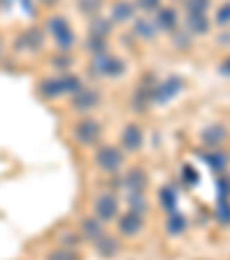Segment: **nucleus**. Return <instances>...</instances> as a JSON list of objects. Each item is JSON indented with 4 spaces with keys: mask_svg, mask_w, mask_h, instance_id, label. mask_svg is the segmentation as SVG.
Returning <instances> with one entry per match:
<instances>
[{
    "mask_svg": "<svg viewBox=\"0 0 230 260\" xmlns=\"http://www.w3.org/2000/svg\"><path fill=\"white\" fill-rule=\"evenodd\" d=\"M92 161H94V166H97V171L106 173V175H118V173L124 168V152L118 145L104 143V145L94 147Z\"/></svg>",
    "mask_w": 230,
    "mask_h": 260,
    "instance_id": "obj_4",
    "label": "nucleus"
},
{
    "mask_svg": "<svg viewBox=\"0 0 230 260\" xmlns=\"http://www.w3.org/2000/svg\"><path fill=\"white\" fill-rule=\"evenodd\" d=\"M44 40H46V35L42 28H37V25H30L28 30H23V32L19 35V42H16V46L23 51H40L42 46H44Z\"/></svg>",
    "mask_w": 230,
    "mask_h": 260,
    "instance_id": "obj_16",
    "label": "nucleus"
},
{
    "mask_svg": "<svg viewBox=\"0 0 230 260\" xmlns=\"http://www.w3.org/2000/svg\"><path fill=\"white\" fill-rule=\"evenodd\" d=\"M143 145H145V132H143L141 124L138 122L124 124L122 132H120V150L124 154H136L143 150Z\"/></svg>",
    "mask_w": 230,
    "mask_h": 260,
    "instance_id": "obj_8",
    "label": "nucleus"
},
{
    "mask_svg": "<svg viewBox=\"0 0 230 260\" xmlns=\"http://www.w3.org/2000/svg\"><path fill=\"white\" fill-rule=\"evenodd\" d=\"M228 157H230V152H228Z\"/></svg>",
    "mask_w": 230,
    "mask_h": 260,
    "instance_id": "obj_42",
    "label": "nucleus"
},
{
    "mask_svg": "<svg viewBox=\"0 0 230 260\" xmlns=\"http://www.w3.org/2000/svg\"><path fill=\"white\" fill-rule=\"evenodd\" d=\"M120 187L127 193H145L150 187V175L143 166H132L122 173L120 177Z\"/></svg>",
    "mask_w": 230,
    "mask_h": 260,
    "instance_id": "obj_9",
    "label": "nucleus"
},
{
    "mask_svg": "<svg viewBox=\"0 0 230 260\" xmlns=\"http://www.w3.org/2000/svg\"><path fill=\"white\" fill-rule=\"evenodd\" d=\"M83 242V237L79 235V231H64L62 235H60V246L62 249H72V251H76V246Z\"/></svg>",
    "mask_w": 230,
    "mask_h": 260,
    "instance_id": "obj_29",
    "label": "nucleus"
},
{
    "mask_svg": "<svg viewBox=\"0 0 230 260\" xmlns=\"http://www.w3.org/2000/svg\"><path fill=\"white\" fill-rule=\"evenodd\" d=\"M69 134H72L74 143L79 147H97L99 141H102L104 124L97 118H92V115H83V118H79L72 124Z\"/></svg>",
    "mask_w": 230,
    "mask_h": 260,
    "instance_id": "obj_3",
    "label": "nucleus"
},
{
    "mask_svg": "<svg viewBox=\"0 0 230 260\" xmlns=\"http://www.w3.org/2000/svg\"><path fill=\"white\" fill-rule=\"evenodd\" d=\"M88 74L92 76V79H111V81L113 79H122L124 74H127V62H124V58L113 55L111 51H108V53L90 58Z\"/></svg>",
    "mask_w": 230,
    "mask_h": 260,
    "instance_id": "obj_2",
    "label": "nucleus"
},
{
    "mask_svg": "<svg viewBox=\"0 0 230 260\" xmlns=\"http://www.w3.org/2000/svg\"><path fill=\"white\" fill-rule=\"evenodd\" d=\"M201 159L205 161V166L210 168L212 173H216V175H223V173H228V166H230V157L225 150H203L201 152Z\"/></svg>",
    "mask_w": 230,
    "mask_h": 260,
    "instance_id": "obj_15",
    "label": "nucleus"
},
{
    "mask_svg": "<svg viewBox=\"0 0 230 260\" xmlns=\"http://www.w3.org/2000/svg\"><path fill=\"white\" fill-rule=\"evenodd\" d=\"M182 90H184V79H182L180 74H171L163 81H157V85L152 88V104L166 106L173 99L180 97Z\"/></svg>",
    "mask_w": 230,
    "mask_h": 260,
    "instance_id": "obj_6",
    "label": "nucleus"
},
{
    "mask_svg": "<svg viewBox=\"0 0 230 260\" xmlns=\"http://www.w3.org/2000/svg\"><path fill=\"white\" fill-rule=\"evenodd\" d=\"M46 32L51 35V40L55 42L60 51H72L76 44V32H74L69 19L62 14H51L46 19Z\"/></svg>",
    "mask_w": 230,
    "mask_h": 260,
    "instance_id": "obj_5",
    "label": "nucleus"
},
{
    "mask_svg": "<svg viewBox=\"0 0 230 260\" xmlns=\"http://www.w3.org/2000/svg\"><path fill=\"white\" fill-rule=\"evenodd\" d=\"M113 32V21L106 19V16H94L88 23V35L90 37H104L108 40V35Z\"/></svg>",
    "mask_w": 230,
    "mask_h": 260,
    "instance_id": "obj_23",
    "label": "nucleus"
},
{
    "mask_svg": "<svg viewBox=\"0 0 230 260\" xmlns=\"http://www.w3.org/2000/svg\"><path fill=\"white\" fill-rule=\"evenodd\" d=\"M83 88V81L72 72H60L55 76H46L37 83V94L46 102H55L62 97H72L74 92H79Z\"/></svg>",
    "mask_w": 230,
    "mask_h": 260,
    "instance_id": "obj_1",
    "label": "nucleus"
},
{
    "mask_svg": "<svg viewBox=\"0 0 230 260\" xmlns=\"http://www.w3.org/2000/svg\"><path fill=\"white\" fill-rule=\"evenodd\" d=\"M120 214V201L115 193H97L92 201V216H97L102 223H111V221H115Z\"/></svg>",
    "mask_w": 230,
    "mask_h": 260,
    "instance_id": "obj_7",
    "label": "nucleus"
},
{
    "mask_svg": "<svg viewBox=\"0 0 230 260\" xmlns=\"http://www.w3.org/2000/svg\"><path fill=\"white\" fill-rule=\"evenodd\" d=\"M115 228L122 237H136L145 231V216L136 214V212H120L115 219Z\"/></svg>",
    "mask_w": 230,
    "mask_h": 260,
    "instance_id": "obj_11",
    "label": "nucleus"
},
{
    "mask_svg": "<svg viewBox=\"0 0 230 260\" xmlns=\"http://www.w3.org/2000/svg\"><path fill=\"white\" fill-rule=\"evenodd\" d=\"M173 3H182V5H184V0H173Z\"/></svg>",
    "mask_w": 230,
    "mask_h": 260,
    "instance_id": "obj_41",
    "label": "nucleus"
},
{
    "mask_svg": "<svg viewBox=\"0 0 230 260\" xmlns=\"http://www.w3.org/2000/svg\"><path fill=\"white\" fill-rule=\"evenodd\" d=\"M102 104V92H99L97 88H81L79 92H74L72 97H69V106L76 111V113H90V111H94V108Z\"/></svg>",
    "mask_w": 230,
    "mask_h": 260,
    "instance_id": "obj_10",
    "label": "nucleus"
},
{
    "mask_svg": "<svg viewBox=\"0 0 230 260\" xmlns=\"http://www.w3.org/2000/svg\"><path fill=\"white\" fill-rule=\"evenodd\" d=\"M186 228H189V221H186V216L182 214V212H173V214L166 216V233L171 237L184 235Z\"/></svg>",
    "mask_w": 230,
    "mask_h": 260,
    "instance_id": "obj_22",
    "label": "nucleus"
},
{
    "mask_svg": "<svg viewBox=\"0 0 230 260\" xmlns=\"http://www.w3.org/2000/svg\"><path fill=\"white\" fill-rule=\"evenodd\" d=\"M132 32H134V37H138L141 42H147V44H150V42L157 40L159 30L150 16H136V19L132 21Z\"/></svg>",
    "mask_w": 230,
    "mask_h": 260,
    "instance_id": "obj_17",
    "label": "nucleus"
},
{
    "mask_svg": "<svg viewBox=\"0 0 230 260\" xmlns=\"http://www.w3.org/2000/svg\"><path fill=\"white\" fill-rule=\"evenodd\" d=\"M216 219L221 226H230V201L228 198H219L216 203Z\"/></svg>",
    "mask_w": 230,
    "mask_h": 260,
    "instance_id": "obj_33",
    "label": "nucleus"
},
{
    "mask_svg": "<svg viewBox=\"0 0 230 260\" xmlns=\"http://www.w3.org/2000/svg\"><path fill=\"white\" fill-rule=\"evenodd\" d=\"M225 141H228V127L221 122L210 124L201 132V143L205 150H219V147H223Z\"/></svg>",
    "mask_w": 230,
    "mask_h": 260,
    "instance_id": "obj_12",
    "label": "nucleus"
},
{
    "mask_svg": "<svg viewBox=\"0 0 230 260\" xmlns=\"http://www.w3.org/2000/svg\"><path fill=\"white\" fill-rule=\"evenodd\" d=\"M51 64H55V67H60V69H67L74 64V60H72V55H55V58L51 60Z\"/></svg>",
    "mask_w": 230,
    "mask_h": 260,
    "instance_id": "obj_36",
    "label": "nucleus"
},
{
    "mask_svg": "<svg viewBox=\"0 0 230 260\" xmlns=\"http://www.w3.org/2000/svg\"><path fill=\"white\" fill-rule=\"evenodd\" d=\"M180 177H182V182H184L186 187H196L198 182H201V175H198V171L191 166V164H184V166H182Z\"/></svg>",
    "mask_w": 230,
    "mask_h": 260,
    "instance_id": "obj_32",
    "label": "nucleus"
},
{
    "mask_svg": "<svg viewBox=\"0 0 230 260\" xmlns=\"http://www.w3.org/2000/svg\"><path fill=\"white\" fill-rule=\"evenodd\" d=\"M134 7L138 12H143V16H150V14H157V10L163 5L161 0H132Z\"/></svg>",
    "mask_w": 230,
    "mask_h": 260,
    "instance_id": "obj_28",
    "label": "nucleus"
},
{
    "mask_svg": "<svg viewBox=\"0 0 230 260\" xmlns=\"http://www.w3.org/2000/svg\"><path fill=\"white\" fill-rule=\"evenodd\" d=\"M219 74H221V76H228V79H230V55L219 62Z\"/></svg>",
    "mask_w": 230,
    "mask_h": 260,
    "instance_id": "obj_37",
    "label": "nucleus"
},
{
    "mask_svg": "<svg viewBox=\"0 0 230 260\" xmlns=\"http://www.w3.org/2000/svg\"><path fill=\"white\" fill-rule=\"evenodd\" d=\"M159 198V205H161V210L166 212V214H173V212H177V189L173 187V184H163L161 189H159L157 193Z\"/></svg>",
    "mask_w": 230,
    "mask_h": 260,
    "instance_id": "obj_21",
    "label": "nucleus"
},
{
    "mask_svg": "<svg viewBox=\"0 0 230 260\" xmlns=\"http://www.w3.org/2000/svg\"><path fill=\"white\" fill-rule=\"evenodd\" d=\"M79 235L83 237V242H90V244H94V242L99 240V237L106 235V223H102V221L97 219V216H83V219L79 221Z\"/></svg>",
    "mask_w": 230,
    "mask_h": 260,
    "instance_id": "obj_14",
    "label": "nucleus"
},
{
    "mask_svg": "<svg viewBox=\"0 0 230 260\" xmlns=\"http://www.w3.org/2000/svg\"><path fill=\"white\" fill-rule=\"evenodd\" d=\"M5 58V40H3V35H0V60Z\"/></svg>",
    "mask_w": 230,
    "mask_h": 260,
    "instance_id": "obj_40",
    "label": "nucleus"
},
{
    "mask_svg": "<svg viewBox=\"0 0 230 260\" xmlns=\"http://www.w3.org/2000/svg\"><path fill=\"white\" fill-rule=\"evenodd\" d=\"M79 10L83 12L85 16L94 19V16L99 14V10H102V0H79Z\"/></svg>",
    "mask_w": 230,
    "mask_h": 260,
    "instance_id": "obj_34",
    "label": "nucleus"
},
{
    "mask_svg": "<svg viewBox=\"0 0 230 260\" xmlns=\"http://www.w3.org/2000/svg\"><path fill=\"white\" fill-rule=\"evenodd\" d=\"M212 23L219 25V28H230V0L228 3H221V5L216 7L214 21H212Z\"/></svg>",
    "mask_w": 230,
    "mask_h": 260,
    "instance_id": "obj_27",
    "label": "nucleus"
},
{
    "mask_svg": "<svg viewBox=\"0 0 230 260\" xmlns=\"http://www.w3.org/2000/svg\"><path fill=\"white\" fill-rule=\"evenodd\" d=\"M212 7V0H184L186 16H207Z\"/></svg>",
    "mask_w": 230,
    "mask_h": 260,
    "instance_id": "obj_25",
    "label": "nucleus"
},
{
    "mask_svg": "<svg viewBox=\"0 0 230 260\" xmlns=\"http://www.w3.org/2000/svg\"><path fill=\"white\" fill-rule=\"evenodd\" d=\"M152 21H154L159 32H175V30L180 28V12L173 5H161Z\"/></svg>",
    "mask_w": 230,
    "mask_h": 260,
    "instance_id": "obj_13",
    "label": "nucleus"
},
{
    "mask_svg": "<svg viewBox=\"0 0 230 260\" xmlns=\"http://www.w3.org/2000/svg\"><path fill=\"white\" fill-rule=\"evenodd\" d=\"M171 35H173V46H175V49H180V51H186L191 44H193V37H191L186 30L177 28L175 32H171Z\"/></svg>",
    "mask_w": 230,
    "mask_h": 260,
    "instance_id": "obj_31",
    "label": "nucleus"
},
{
    "mask_svg": "<svg viewBox=\"0 0 230 260\" xmlns=\"http://www.w3.org/2000/svg\"><path fill=\"white\" fill-rule=\"evenodd\" d=\"M184 30L191 37H203L212 30V19H207V16H186Z\"/></svg>",
    "mask_w": 230,
    "mask_h": 260,
    "instance_id": "obj_20",
    "label": "nucleus"
},
{
    "mask_svg": "<svg viewBox=\"0 0 230 260\" xmlns=\"http://www.w3.org/2000/svg\"><path fill=\"white\" fill-rule=\"evenodd\" d=\"M230 44V32L225 30V32L219 35V40H216V46H228Z\"/></svg>",
    "mask_w": 230,
    "mask_h": 260,
    "instance_id": "obj_38",
    "label": "nucleus"
},
{
    "mask_svg": "<svg viewBox=\"0 0 230 260\" xmlns=\"http://www.w3.org/2000/svg\"><path fill=\"white\" fill-rule=\"evenodd\" d=\"M108 19L115 23H132L136 19V7H134L132 0H115L111 5V16Z\"/></svg>",
    "mask_w": 230,
    "mask_h": 260,
    "instance_id": "obj_18",
    "label": "nucleus"
},
{
    "mask_svg": "<svg viewBox=\"0 0 230 260\" xmlns=\"http://www.w3.org/2000/svg\"><path fill=\"white\" fill-rule=\"evenodd\" d=\"M40 3H42L44 7H53V5H58L60 0H40Z\"/></svg>",
    "mask_w": 230,
    "mask_h": 260,
    "instance_id": "obj_39",
    "label": "nucleus"
},
{
    "mask_svg": "<svg viewBox=\"0 0 230 260\" xmlns=\"http://www.w3.org/2000/svg\"><path fill=\"white\" fill-rule=\"evenodd\" d=\"M85 51H88L90 55H102V53H108V40H104V37H90L85 40Z\"/></svg>",
    "mask_w": 230,
    "mask_h": 260,
    "instance_id": "obj_26",
    "label": "nucleus"
},
{
    "mask_svg": "<svg viewBox=\"0 0 230 260\" xmlns=\"http://www.w3.org/2000/svg\"><path fill=\"white\" fill-rule=\"evenodd\" d=\"M44 260H81V258H79V253H76V251L58 246V249H51L49 253L44 255Z\"/></svg>",
    "mask_w": 230,
    "mask_h": 260,
    "instance_id": "obj_30",
    "label": "nucleus"
},
{
    "mask_svg": "<svg viewBox=\"0 0 230 260\" xmlns=\"http://www.w3.org/2000/svg\"><path fill=\"white\" fill-rule=\"evenodd\" d=\"M124 203H127L129 212H136V214H141V216H145L147 212H150V201H147L145 193H127Z\"/></svg>",
    "mask_w": 230,
    "mask_h": 260,
    "instance_id": "obj_24",
    "label": "nucleus"
},
{
    "mask_svg": "<svg viewBox=\"0 0 230 260\" xmlns=\"http://www.w3.org/2000/svg\"><path fill=\"white\" fill-rule=\"evenodd\" d=\"M120 249H122L120 240H118V237H113V235H108V233L94 242V251H97L102 258H113V255L120 253Z\"/></svg>",
    "mask_w": 230,
    "mask_h": 260,
    "instance_id": "obj_19",
    "label": "nucleus"
},
{
    "mask_svg": "<svg viewBox=\"0 0 230 260\" xmlns=\"http://www.w3.org/2000/svg\"><path fill=\"white\" fill-rule=\"evenodd\" d=\"M216 191H219V198L230 201V173H223V175L216 177Z\"/></svg>",
    "mask_w": 230,
    "mask_h": 260,
    "instance_id": "obj_35",
    "label": "nucleus"
}]
</instances>
